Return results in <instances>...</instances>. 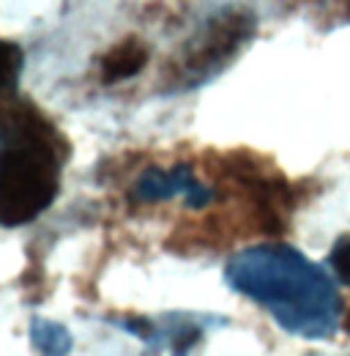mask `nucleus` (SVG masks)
Here are the masks:
<instances>
[{
    "instance_id": "nucleus-1",
    "label": "nucleus",
    "mask_w": 350,
    "mask_h": 356,
    "mask_svg": "<svg viewBox=\"0 0 350 356\" xmlns=\"http://www.w3.org/2000/svg\"><path fill=\"white\" fill-rule=\"evenodd\" d=\"M69 140L28 99L3 96L0 220L6 227L33 222L58 195Z\"/></svg>"
},
{
    "instance_id": "nucleus-2",
    "label": "nucleus",
    "mask_w": 350,
    "mask_h": 356,
    "mask_svg": "<svg viewBox=\"0 0 350 356\" xmlns=\"http://www.w3.org/2000/svg\"><path fill=\"white\" fill-rule=\"evenodd\" d=\"M258 19L249 8H224L217 11L200 33L183 49L173 55L167 69L162 72V83L167 90H186L200 83H208L217 72L235 60V55L252 42Z\"/></svg>"
},
{
    "instance_id": "nucleus-3",
    "label": "nucleus",
    "mask_w": 350,
    "mask_h": 356,
    "mask_svg": "<svg viewBox=\"0 0 350 356\" xmlns=\"http://www.w3.org/2000/svg\"><path fill=\"white\" fill-rule=\"evenodd\" d=\"M151 52L148 47L142 44L140 39L134 36H126L124 42L107 49L104 58H101V80L104 83H121V80H129V77H137L145 63H148Z\"/></svg>"
},
{
    "instance_id": "nucleus-4",
    "label": "nucleus",
    "mask_w": 350,
    "mask_h": 356,
    "mask_svg": "<svg viewBox=\"0 0 350 356\" xmlns=\"http://www.w3.org/2000/svg\"><path fill=\"white\" fill-rule=\"evenodd\" d=\"M328 264L334 268V274L342 280V282H350V238H340L328 255Z\"/></svg>"
},
{
    "instance_id": "nucleus-5",
    "label": "nucleus",
    "mask_w": 350,
    "mask_h": 356,
    "mask_svg": "<svg viewBox=\"0 0 350 356\" xmlns=\"http://www.w3.org/2000/svg\"><path fill=\"white\" fill-rule=\"evenodd\" d=\"M312 8L326 14L331 22H350V0H306Z\"/></svg>"
},
{
    "instance_id": "nucleus-6",
    "label": "nucleus",
    "mask_w": 350,
    "mask_h": 356,
    "mask_svg": "<svg viewBox=\"0 0 350 356\" xmlns=\"http://www.w3.org/2000/svg\"><path fill=\"white\" fill-rule=\"evenodd\" d=\"M6 58H8V72H6V93H14L17 77H19V66H22V49L11 42H6Z\"/></svg>"
}]
</instances>
